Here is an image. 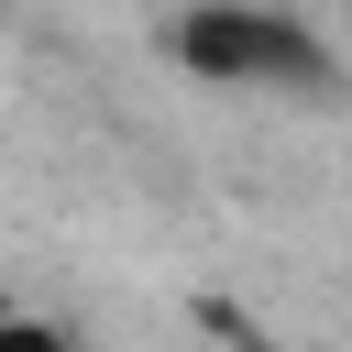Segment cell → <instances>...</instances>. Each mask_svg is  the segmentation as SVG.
<instances>
[{
	"label": "cell",
	"instance_id": "cell-1",
	"mask_svg": "<svg viewBox=\"0 0 352 352\" xmlns=\"http://www.w3.org/2000/svg\"><path fill=\"white\" fill-rule=\"evenodd\" d=\"M165 66L198 88H231V99H330L341 88L330 33L286 0H187L165 22Z\"/></svg>",
	"mask_w": 352,
	"mask_h": 352
},
{
	"label": "cell",
	"instance_id": "cell-2",
	"mask_svg": "<svg viewBox=\"0 0 352 352\" xmlns=\"http://www.w3.org/2000/svg\"><path fill=\"white\" fill-rule=\"evenodd\" d=\"M0 352H66V330L33 319V308H11V319H0Z\"/></svg>",
	"mask_w": 352,
	"mask_h": 352
},
{
	"label": "cell",
	"instance_id": "cell-3",
	"mask_svg": "<svg viewBox=\"0 0 352 352\" xmlns=\"http://www.w3.org/2000/svg\"><path fill=\"white\" fill-rule=\"evenodd\" d=\"M11 308H22V297H11V286H0V319H11Z\"/></svg>",
	"mask_w": 352,
	"mask_h": 352
}]
</instances>
